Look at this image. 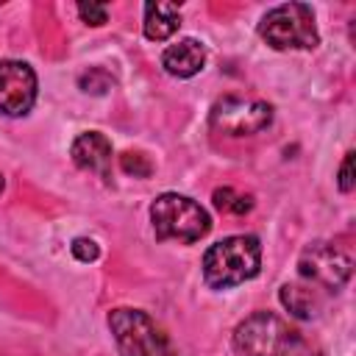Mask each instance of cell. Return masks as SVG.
Segmentation results:
<instances>
[{
  "label": "cell",
  "mask_w": 356,
  "mask_h": 356,
  "mask_svg": "<svg viewBox=\"0 0 356 356\" xmlns=\"http://www.w3.org/2000/svg\"><path fill=\"white\" fill-rule=\"evenodd\" d=\"M36 72L25 61L3 58L0 61V114L25 117L36 103Z\"/></svg>",
  "instance_id": "cell-8"
},
{
  "label": "cell",
  "mask_w": 356,
  "mask_h": 356,
  "mask_svg": "<svg viewBox=\"0 0 356 356\" xmlns=\"http://www.w3.org/2000/svg\"><path fill=\"white\" fill-rule=\"evenodd\" d=\"M150 225L159 242L172 239L181 245H192L211 231V217L197 200L178 192H164L150 203Z\"/></svg>",
  "instance_id": "cell-3"
},
{
  "label": "cell",
  "mask_w": 356,
  "mask_h": 356,
  "mask_svg": "<svg viewBox=\"0 0 356 356\" xmlns=\"http://www.w3.org/2000/svg\"><path fill=\"white\" fill-rule=\"evenodd\" d=\"M78 86L86 95H106L114 86V78L103 70V67H89L83 75H78Z\"/></svg>",
  "instance_id": "cell-14"
},
{
  "label": "cell",
  "mask_w": 356,
  "mask_h": 356,
  "mask_svg": "<svg viewBox=\"0 0 356 356\" xmlns=\"http://www.w3.org/2000/svg\"><path fill=\"white\" fill-rule=\"evenodd\" d=\"M3 189H6V178L0 175V192H3Z\"/></svg>",
  "instance_id": "cell-19"
},
{
  "label": "cell",
  "mask_w": 356,
  "mask_h": 356,
  "mask_svg": "<svg viewBox=\"0 0 356 356\" xmlns=\"http://www.w3.org/2000/svg\"><path fill=\"white\" fill-rule=\"evenodd\" d=\"M278 298H281V306L298 320H312L320 309V298L312 289V284H284L278 289Z\"/></svg>",
  "instance_id": "cell-12"
},
{
  "label": "cell",
  "mask_w": 356,
  "mask_h": 356,
  "mask_svg": "<svg viewBox=\"0 0 356 356\" xmlns=\"http://www.w3.org/2000/svg\"><path fill=\"white\" fill-rule=\"evenodd\" d=\"M161 67L172 78H192L206 67V44L197 39H181L161 53Z\"/></svg>",
  "instance_id": "cell-10"
},
{
  "label": "cell",
  "mask_w": 356,
  "mask_h": 356,
  "mask_svg": "<svg viewBox=\"0 0 356 356\" xmlns=\"http://www.w3.org/2000/svg\"><path fill=\"white\" fill-rule=\"evenodd\" d=\"M353 150H348L345 153V159H342V164H339V172H337V186H339V192H350L353 186H356V175H353Z\"/></svg>",
  "instance_id": "cell-18"
},
{
  "label": "cell",
  "mask_w": 356,
  "mask_h": 356,
  "mask_svg": "<svg viewBox=\"0 0 356 356\" xmlns=\"http://www.w3.org/2000/svg\"><path fill=\"white\" fill-rule=\"evenodd\" d=\"M120 167L125 175H134V178H150V172H153L150 159L145 153H134V150H125L120 156Z\"/></svg>",
  "instance_id": "cell-15"
},
{
  "label": "cell",
  "mask_w": 356,
  "mask_h": 356,
  "mask_svg": "<svg viewBox=\"0 0 356 356\" xmlns=\"http://www.w3.org/2000/svg\"><path fill=\"white\" fill-rule=\"evenodd\" d=\"M209 122L217 134H225V136H253L270 128L273 106L264 100H245V97L228 95L211 106Z\"/></svg>",
  "instance_id": "cell-7"
},
{
  "label": "cell",
  "mask_w": 356,
  "mask_h": 356,
  "mask_svg": "<svg viewBox=\"0 0 356 356\" xmlns=\"http://www.w3.org/2000/svg\"><path fill=\"white\" fill-rule=\"evenodd\" d=\"M108 331L122 356H178L161 325L142 309H131V306L111 309Z\"/></svg>",
  "instance_id": "cell-4"
},
{
  "label": "cell",
  "mask_w": 356,
  "mask_h": 356,
  "mask_svg": "<svg viewBox=\"0 0 356 356\" xmlns=\"http://www.w3.org/2000/svg\"><path fill=\"white\" fill-rule=\"evenodd\" d=\"M298 273L306 284L337 292L350 281L353 259L334 242H312L298 256Z\"/></svg>",
  "instance_id": "cell-6"
},
{
  "label": "cell",
  "mask_w": 356,
  "mask_h": 356,
  "mask_svg": "<svg viewBox=\"0 0 356 356\" xmlns=\"http://www.w3.org/2000/svg\"><path fill=\"white\" fill-rule=\"evenodd\" d=\"M239 356H325V350L303 331L273 312H253L234 328Z\"/></svg>",
  "instance_id": "cell-1"
},
{
  "label": "cell",
  "mask_w": 356,
  "mask_h": 356,
  "mask_svg": "<svg viewBox=\"0 0 356 356\" xmlns=\"http://www.w3.org/2000/svg\"><path fill=\"white\" fill-rule=\"evenodd\" d=\"M70 156L75 161V167L95 172L103 181H111V142L108 136H103L100 131H83L72 139Z\"/></svg>",
  "instance_id": "cell-9"
},
{
  "label": "cell",
  "mask_w": 356,
  "mask_h": 356,
  "mask_svg": "<svg viewBox=\"0 0 356 356\" xmlns=\"http://www.w3.org/2000/svg\"><path fill=\"white\" fill-rule=\"evenodd\" d=\"M261 270V242L253 234H236L214 242L203 256V281L209 289H231Z\"/></svg>",
  "instance_id": "cell-2"
},
{
  "label": "cell",
  "mask_w": 356,
  "mask_h": 356,
  "mask_svg": "<svg viewBox=\"0 0 356 356\" xmlns=\"http://www.w3.org/2000/svg\"><path fill=\"white\" fill-rule=\"evenodd\" d=\"M181 25V6L178 3H145V22L142 33L150 42H167Z\"/></svg>",
  "instance_id": "cell-11"
},
{
  "label": "cell",
  "mask_w": 356,
  "mask_h": 356,
  "mask_svg": "<svg viewBox=\"0 0 356 356\" xmlns=\"http://www.w3.org/2000/svg\"><path fill=\"white\" fill-rule=\"evenodd\" d=\"M259 36L273 50H314L320 44L314 8L309 3H281L261 17Z\"/></svg>",
  "instance_id": "cell-5"
},
{
  "label": "cell",
  "mask_w": 356,
  "mask_h": 356,
  "mask_svg": "<svg viewBox=\"0 0 356 356\" xmlns=\"http://www.w3.org/2000/svg\"><path fill=\"white\" fill-rule=\"evenodd\" d=\"M211 200L225 214H248L253 209V197L250 195H239L231 186H217L214 195H211Z\"/></svg>",
  "instance_id": "cell-13"
},
{
  "label": "cell",
  "mask_w": 356,
  "mask_h": 356,
  "mask_svg": "<svg viewBox=\"0 0 356 356\" xmlns=\"http://www.w3.org/2000/svg\"><path fill=\"white\" fill-rule=\"evenodd\" d=\"M78 14L86 25H106L108 22V8L103 3H78Z\"/></svg>",
  "instance_id": "cell-17"
},
{
  "label": "cell",
  "mask_w": 356,
  "mask_h": 356,
  "mask_svg": "<svg viewBox=\"0 0 356 356\" xmlns=\"http://www.w3.org/2000/svg\"><path fill=\"white\" fill-rule=\"evenodd\" d=\"M70 250H72V256H75L78 261H83V264L97 261V256H100V245H97L95 239H89V236H75L72 245H70Z\"/></svg>",
  "instance_id": "cell-16"
}]
</instances>
